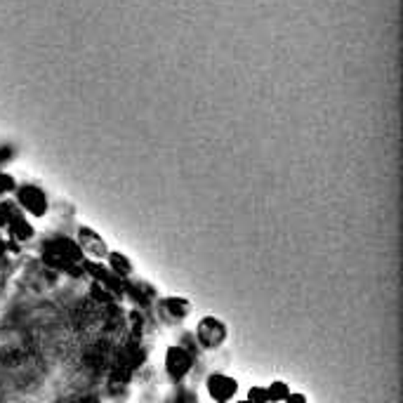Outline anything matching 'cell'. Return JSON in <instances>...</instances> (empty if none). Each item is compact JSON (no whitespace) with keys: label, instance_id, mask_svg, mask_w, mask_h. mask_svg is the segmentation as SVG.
<instances>
[{"label":"cell","instance_id":"cell-2","mask_svg":"<svg viewBox=\"0 0 403 403\" xmlns=\"http://www.w3.org/2000/svg\"><path fill=\"white\" fill-rule=\"evenodd\" d=\"M76 245L88 262H102L106 259V255H109V247H106L104 238L99 236L95 229H90V226H78Z\"/></svg>","mask_w":403,"mask_h":403},{"label":"cell","instance_id":"cell-13","mask_svg":"<svg viewBox=\"0 0 403 403\" xmlns=\"http://www.w3.org/2000/svg\"><path fill=\"white\" fill-rule=\"evenodd\" d=\"M233 403H250V401H245V399H243V401H233Z\"/></svg>","mask_w":403,"mask_h":403},{"label":"cell","instance_id":"cell-9","mask_svg":"<svg viewBox=\"0 0 403 403\" xmlns=\"http://www.w3.org/2000/svg\"><path fill=\"white\" fill-rule=\"evenodd\" d=\"M264 389H267L269 403H283L290 394V385H286V382H281V380L271 382V385L264 387Z\"/></svg>","mask_w":403,"mask_h":403},{"label":"cell","instance_id":"cell-10","mask_svg":"<svg viewBox=\"0 0 403 403\" xmlns=\"http://www.w3.org/2000/svg\"><path fill=\"white\" fill-rule=\"evenodd\" d=\"M250 403H269V396H267V389L259 387V385H252L250 389H247V399Z\"/></svg>","mask_w":403,"mask_h":403},{"label":"cell","instance_id":"cell-6","mask_svg":"<svg viewBox=\"0 0 403 403\" xmlns=\"http://www.w3.org/2000/svg\"><path fill=\"white\" fill-rule=\"evenodd\" d=\"M5 226H7V231H10V238L19 240V243H24V240H31L33 233H35L31 222H26V217H24V212H21V210L7 217V224Z\"/></svg>","mask_w":403,"mask_h":403},{"label":"cell","instance_id":"cell-3","mask_svg":"<svg viewBox=\"0 0 403 403\" xmlns=\"http://www.w3.org/2000/svg\"><path fill=\"white\" fill-rule=\"evenodd\" d=\"M205 389H208V396L215 403H231L238 394V382L231 375L212 373L205 380Z\"/></svg>","mask_w":403,"mask_h":403},{"label":"cell","instance_id":"cell-12","mask_svg":"<svg viewBox=\"0 0 403 403\" xmlns=\"http://www.w3.org/2000/svg\"><path fill=\"white\" fill-rule=\"evenodd\" d=\"M5 252H7V243H5V240H0V257H3Z\"/></svg>","mask_w":403,"mask_h":403},{"label":"cell","instance_id":"cell-1","mask_svg":"<svg viewBox=\"0 0 403 403\" xmlns=\"http://www.w3.org/2000/svg\"><path fill=\"white\" fill-rule=\"evenodd\" d=\"M198 344L203 346V349H219L226 337H229V330H226V325L219 321L215 316H205L198 321V328H196V335Z\"/></svg>","mask_w":403,"mask_h":403},{"label":"cell","instance_id":"cell-8","mask_svg":"<svg viewBox=\"0 0 403 403\" xmlns=\"http://www.w3.org/2000/svg\"><path fill=\"white\" fill-rule=\"evenodd\" d=\"M160 309L165 311L168 316L180 318V321L191 314V304L187 300H182V297H165V300L160 302Z\"/></svg>","mask_w":403,"mask_h":403},{"label":"cell","instance_id":"cell-11","mask_svg":"<svg viewBox=\"0 0 403 403\" xmlns=\"http://www.w3.org/2000/svg\"><path fill=\"white\" fill-rule=\"evenodd\" d=\"M283 403H309V399H307V396H304L302 392H290L288 399L283 401Z\"/></svg>","mask_w":403,"mask_h":403},{"label":"cell","instance_id":"cell-4","mask_svg":"<svg viewBox=\"0 0 403 403\" xmlns=\"http://www.w3.org/2000/svg\"><path fill=\"white\" fill-rule=\"evenodd\" d=\"M17 203L21 212H28L31 217H42L47 212V196L38 187H19L17 189Z\"/></svg>","mask_w":403,"mask_h":403},{"label":"cell","instance_id":"cell-7","mask_svg":"<svg viewBox=\"0 0 403 403\" xmlns=\"http://www.w3.org/2000/svg\"><path fill=\"white\" fill-rule=\"evenodd\" d=\"M106 269H109L113 276H118L120 281L130 279V276L134 274V267H132L130 257L123 252H116V250H109V255H106Z\"/></svg>","mask_w":403,"mask_h":403},{"label":"cell","instance_id":"cell-5","mask_svg":"<svg viewBox=\"0 0 403 403\" xmlns=\"http://www.w3.org/2000/svg\"><path fill=\"white\" fill-rule=\"evenodd\" d=\"M191 363H194V354L182 344L170 346L165 354V370L173 380H182L191 370Z\"/></svg>","mask_w":403,"mask_h":403}]
</instances>
